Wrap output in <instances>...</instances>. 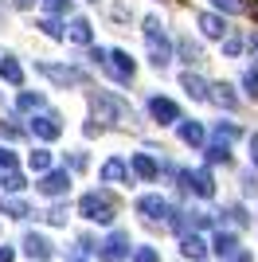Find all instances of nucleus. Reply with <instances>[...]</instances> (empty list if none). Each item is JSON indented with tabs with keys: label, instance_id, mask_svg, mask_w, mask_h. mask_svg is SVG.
Here are the masks:
<instances>
[{
	"label": "nucleus",
	"instance_id": "nucleus-1",
	"mask_svg": "<svg viewBox=\"0 0 258 262\" xmlns=\"http://www.w3.org/2000/svg\"><path fill=\"white\" fill-rule=\"evenodd\" d=\"M78 215L90 219V223L110 227V223L118 219V204H114V196H110L106 188H94V192H82V196H78Z\"/></svg>",
	"mask_w": 258,
	"mask_h": 262
},
{
	"label": "nucleus",
	"instance_id": "nucleus-2",
	"mask_svg": "<svg viewBox=\"0 0 258 262\" xmlns=\"http://www.w3.org/2000/svg\"><path fill=\"white\" fill-rule=\"evenodd\" d=\"M145 43H149V63L153 67H168L172 63V43L164 35L161 20L157 16H145Z\"/></svg>",
	"mask_w": 258,
	"mask_h": 262
},
{
	"label": "nucleus",
	"instance_id": "nucleus-3",
	"mask_svg": "<svg viewBox=\"0 0 258 262\" xmlns=\"http://www.w3.org/2000/svg\"><path fill=\"white\" fill-rule=\"evenodd\" d=\"M90 102H94L98 110V121H133V110H129V102H121L118 94H110V90H98V94H90Z\"/></svg>",
	"mask_w": 258,
	"mask_h": 262
},
{
	"label": "nucleus",
	"instance_id": "nucleus-4",
	"mask_svg": "<svg viewBox=\"0 0 258 262\" xmlns=\"http://www.w3.org/2000/svg\"><path fill=\"white\" fill-rule=\"evenodd\" d=\"M102 262H125V258H133V239H129V231H121V227H114L106 235V243H102Z\"/></svg>",
	"mask_w": 258,
	"mask_h": 262
},
{
	"label": "nucleus",
	"instance_id": "nucleus-5",
	"mask_svg": "<svg viewBox=\"0 0 258 262\" xmlns=\"http://www.w3.org/2000/svg\"><path fill=\"white\" fill-rule=\"evenodd\" d=\"M39 75L51 78L55 86H86L90 82V75L82 67H59V63H39Z\"/></svg>",
	"mask_w": 258,
	"mask_h": 262
},
{
	"label": "nucleus",
	"instance_id": "nucleus-6",
	"mask_svg": "<svg viewBox=\"0 0 258 262\" xmlns=\"http://www.w3.org/2000/svg\"><path fill=\"white\" fill-rule=\"evenodd\" d=\"M180 184H184V192H192V196H200V200H211L215 196V176H211V168H184V172H180Z\"/></svg>",
	"mask_w": 258,
	"mask_h": 262
},
{
	"label": "nucleus",
	"instance_id": "nucleus-7",
	"mask_svg": "<svg viewBox=\"0 0 258 262\" xmlns=\"http://www.w3.org/2000/svg\"><path fill=\"white\" fill-rule=\"evenodd\" d=\"M28 133L39 137V141H59V137H63V118H59L55 110H43V114H35V118L28 121Z\"/></svg>",
	"mask_w": 258,
	"mask_h": 262
},
{
	"label": "nucleus",
	"instance_id": "nucleus-8",
	"mask_svg": "<svg viewBox=\"0 0 258 262\" xmlns=\"http://www.w3.org/2000/svg\"><path fill=\"white\" fill-rule=\"evenodd\" d=\"M137 215H145L149 223H168V219L176 215V208H172L161 192H149V196L137 200Z\"/></svg>",
	"mask_w": 258,
	"mask_h": 262
},
{
	"label": "nucleus",
	"instance_id": "nucleus-9",
	"mask_svg": "<svg viewBox=\"0 0 258 262\" xmlns=\"http://www.w3.org/2000/svg\"><path fill=\"white\" fill-rule=\"evenodd\" d=\"M35 188H39L47 200H55V204H59V200L71 192V172H67V168H51L47 176H39V184H35Z\"/></svg>",
	"mask_w": 258,
	"mask_h": 262
},
{
	"label": "nucleus",
	"instance_id": "nucleus-10",
	"mask_svg": "<svg viewBox=\"0 0 258 262\" xmlns=\"http://www.w3.org/2000/svg\"><path fill=\"white\" fill-rule=\"evenodd\" d=\"M102 71H106V75L114 78V82H129V78H133V71H137V63H133V59H129V55L121 51V47H114Z\"/></svg>",
	"mask_w": 258,
	"mask_h": 262
},
{
	"label": "nucleus",
	"instance_id": "nucleus-11",
	"mask_svg": "<svg viewBox=\"0 0 258 262\" xmlns=\"http://www.w3.org/2000/svg\"><path fill=\"white\" fill-rule=\"evenodd\" d=\"M149 114H153V121H161V125H180V106L172 98H164V94H153L149 98Z\"/></svg>",
	"mask_w": 258,
	"mask_h": 262
},
{
	"label": "nucleus",
	"instance_id": "nucleus-12",
	"mask_svg": "<svg viewBox=\"0 0 258 262\" xmlns=\"http://www.w3.org/2000/svg\"><path fill=\"white\" fill-rule=\"evenodd\" d=\"M239 251H243V247H239V235H235V231L219 227V231H215V235H211V254H215V258L231 262V258H235Z\"/></svg>",
	"mask_w": 258,
	"mask_h": 262
},
{
	"label": "nucleus",
	"instance_id": "nucleus-13",
	"mask_svg": "<svg viewBox=\"0 0 258 262\" xmlns=\"http://www.w3.org/2000/svg\"><path fill=\"white\" fill-rule=\"evenodd\" d=\"M24 254L32 262H47L55 254V243L47 239V235H39V231H28V235H24Z\"/></svg>",
	"mask_w": 258,
	"mask_h": 262
},
{
	"label": "nucleus",
	"instance_id": "nucleus-14",
	"mask_svg": "<svg viewBox=\"0 0 258 262\" xmlns=\"http://www.w3.org/2000/svg\"><path fill=\"white\" fill-rule=\"evenodd\" d=\"M196 24H200V32H204L207 39H219V43L231 35V28H227V16H219V12H200V16H196Z\"/></svg>",
	"mask_w": 258,
	"mask_h": 262
},
{
	"label": "nucleus",
	"instance_id": "nucleus-15",
	"mask_svg": "<svg viewBox=\"0 0 258 262\" xmlns=\"http://www.w3.org/2000/svg\"><path fill=\"white\" fill-rule=\"evenodd\" d=\"M129 180H133V168L125 157H110L102 164V184H129Z\"/></svg>",
	"mask_w": 258,
	"mask_h": 262
},
{
	"label": "nucleus",
	"instance_id": "nucleus-16",
	"mask_svg": "<svg viewBox=\"0 0 258 262\" xmlns=\"http://www.w3.org/2000/svg\"><path fill=\"white\" fill-rule=\"evenodd\" d=\"M180 254L184 258H192V262H204L207 254H211V243L204 239V235H196V231H188L180 239Z\"/></svg>",
	"mask_w": 258,
	"mask_h": 262
},
{
	"label": "nucleus",
	"instance_id": "nucleus-17",
	"mask_svg": "<svg viewBox=\"0 0 258 262\" xmlns=\"http://www.w3.org/2000/svg\"><path fill=\"white\" fill-rule=\"evenodd\" d=\"M67 39H71V43H78V47H90V43H94V24L86 20V16H75V20H71V28H67Z\"/></svg>",
	"mask_w": 258,
	"mask_h": 262
},
{
	"label": "nucleus",
	"instance_id": "nucleus-18",
	"mask_svg": "<svg viewBox=\"0 0 258 262\" xmlns=\"http://www.w3.org/2000/svg\"><path fill=\"white\" fill-rule=\"evenodd\" d=\"M180 86L188 90L196 102H207V98H211V82H207V78H200L196 71H184V75H180Z\"/></svg>",
	"mask_w": 258,
	"mask_h": 262
},
{
	"label": "nucleus",
	"instance_id": "nucleus-19",
	"mask_svg": "<svg viewBox=\"0 0 258 262\" xmlns=\"http://www.w3.org/2000/svg\"><path fill=\"white\" fill-rule=\"evenodd\" d=\"M129 168H133L141 180H157V176H161V164H157V157H149V153H133L129 157Z\"/></svg>",
	"mask_w": 258,
	"mask_h": 262
},
{
	"label": "nucleus",
	"instance_id": "nucleus-20",
	"mask_svg": "<svg viewBox=\"0 0 258 262\" xmlns=\"http://www.w3.org/2000/svg\"><path fill=\"white\" fill-rule=\"evenodd\" d=\"M176 129H180V141H184V145H192V149H204V141H207V129L200 125V121H180Z\"/></svg>",
	"mask_w": 258,
	"mask_h": 262
},
{
	"label": "nucleus",
	"instance_id": "nucleus-21",
	"mask_svg": "<svg viewBox=\"0 0 258 262\" xmlns=\"http://www.w3.org/2000/svg\"><path fill=\"white\" fill-rule=\"evenodd\" d=\"M211 102L223 110H239V98H235V86L231 82H211Z\"/></svg>",
	"mask_w": 258,
	"mask_h": 262
},
{
	"label": "nucleus",
	"instance_id": "nucleus-22",
	"mask_svg": "<svg viewBox=\"0 0 258 262\" xmlns=\"http://www.w3.org/2000/svg\"><path fill=\"white\" fill-rule=\"evenodd\" d=\"M0 78L8 86H24V67L12 59V55H0Z\"/></svg>",
	"mask_w": 258,
	"mask_h": 262
},
{
	"label": "nucleus",
	"instance_id": "nucleus-23",
	"mask_svg": "<svg viewBox=\"0 0 258 262\" xmlns=\"http://www.w3.org/2000/svg\"><path fill=\"white\" fill-rule=\"evenodd\" d=\"M176 51H180V59L188 67H192V63H204V47L196 43L192 35H180V39H176Z\"/></svg>",
	"mask_w": 258,
	"mask_h": 262
},
{
	"label": "nucleus",
	"instance_id": "nucleus-24",
	"mask_svg": "<svg viewBox=\"0 0 258 262\" xmlns=\"http://www.w3.org/2000/svg\"><path fill=\"white\" fill-rule=\"evenodd\" d=\"M239 133H243V129H239L235 121H215V125H211V137H215L219 145H231V141H239Z\"/></svg>",
	"mask_w": 258,
	"mask_h": 262
},
{
	"label": "nucleus",
	"instance_id": "nucleus-25",
	"mask_svg": "<svg viewBox=\"0 0 258 262\" xmlns=\"http://www.w3.org/2000/svg\"><path fill=\"white\" fill-rule=\"evenodd\" d=\"M28 168L39 172V176H47L51 172V153H47V149H32V153H28Z\"/></svg>",
	"mask_w": 258,
	"mask_h": 262
},
{
	"label": "nucleus",
	"instance_id": "nucleus-26",
	"mask_svg": "<svg viewBox=\"0 0 258 262\" xmlns=\"http://www.w3.org/2000/svg\"><path fill=\"white\" fill-rule=\"evenodd\" d=\"M211 8L219 16H243V12H250V4L247 0H211Z\"/></svg>",
	"mask_w": 258,
	"mask_h": 262
},
{
	"label": "nucleus",
	"instance_id": "nucleus-27",
	"mask_svg": "<svg viewBox=\"0 0 258 262\" xmlns=\"http://www.w3.org/2000/svg\"><path fill=\"white\" fill-rule=\"evenodd\" d=\"M0 211H4V215H12V219H28V215H32V208H28V204H24V200H4V196H0Z\"/></svg>",
	"mask_w": 258,
	"mask_h": 262
},
{
	"label": "nucleus",
	"instance_id": "nucleus-28",
	"mask_svg": "<svg viewBox=\"0 0 258 262\" xmlns=\"http://www.w3.org/2000/svg\"><path fill=\"white\" fill-rule=\"evenodd\" d=\"M204 153H207V161H211V164H231V145H219V141H211V145L204 149Z\"/></svg>",
	"mask_w": 258,
	"mask_h": 262
},
{
	"label": "nucleus",
	"instance_id": "nucleus-29",
	"mask_svg": "<svg viewBox=\"0 0 258 262\" xmlns=\"http://www.w3.org/2000/svg\"><path fill=\"white\" fill-rule=\"evenodd\" d=\"M16 106H20V110H35V114H39V110L47 106V102H43V94H32V90H20V94H16Z\"/></svg>",
	"mask_w": 258,
	"mask_h": 262
},
{
	"label": "nucleus",
	"instance_id": "nucleus-30",
	"mask_svg": "<svg viewBox=\"0 0 258 262\" xmlns=\"http://www.w3.org/2000/svg\"><path fill=\"white\" fill-rule=\"evenodd\" d=\"M39 32H43V35H51V39H67L63 24L55 20V16H43V20H39Z\"/></svg>",
	"mask_w": 258,
	"mask_h": 262
},
{
	"label": "nucleus",
	"instance_id": "nucleus-31",
	"mask_svg": "<svg viewBox=\"0 0 258 262\" xmlns=\"http://www.w3.org/2000/svg\"><path fill=\"white\" fill-rule=\"evenodd\" d=\"M243 90H247V98L258 102V67H247V71H243Z\"/></svg>",
	"mask_w": 258,
	"mask_h": 262
},
{
	"label": "nucleus",
	"instance_id": "nucleus-32",
	"mask_svg": "<svg viewBox=\"0 0 258 262\" xmlns=\"http://www.w3.org/2000/svg\"><path fill=\"white\" fill-rule=\"evenodd\" d=\"M67 204H51V208H47V223H51V227H67Z\"/></svg>",
	"mask_w": 258,
	"mask_h": 262
},
{
	"label": "nucleus",
	"instance_id": "nucleus-33",
	"mask_svg": "<svg viewBox=\"0 0 258 262\" xmlns=\"http://www.w3.org/2000/svg\"><path fill=\"white\" fill-rule=\"evenodd\" d=\"M129 262H161V251L157 247H133V258Z\"/></svg>",
	"mask_w": 258,
	"mask_h": 262
},
{
	"label": "nucleus",
	"instance_id": "nucleus-34",
	"mask_svg": "<svg viewBox=\"0 0 258 262\" xmlns=\"http://www.w3.org/2000/svg\"><path fill=\"white\" fill-rule=\"evenodd\" d=\"M43 12L59 20V16H67V12H71V0H43Z\"/></svg>",
	"mask_w": 258,
	"mask_h": 262
},
{
	"label": "nucleus",
	"instance_id": "nucleus-35",
	"mask_svg": "<svg viewBox=\"0 0 258 262\" xmlns=\"http://www.w3.org/2000/svg\"><path fill=\"white\" fill-rule=\"evenodd\" d=\"M16 164H20L16 153H12L8 145H0V172H16Z\"/></svg>",
	"mask_w": 258,
	"mask_h": 262
},
{
	"label": "nucleus",
	"instance_id": "nucleus-36",
	"mask_svg": "<svg viewBox=\"0 0 258 262\" xmlns=\"http://www.w3.org/2000/svg\"><path fill=\"white\" fill-rule=\"evenodd\" d=\"M4 188H8V192H24V188H28L24 172H4Z\"/></svg>",
	"mask_w": 258,
	"mask_h": 262
},
{
	"label": "nucleus",
	"instance_id": "nucleus-37",
	"mask_svg": "<svg viewBox=\"0 0 258 262\" xmlns=\"http://www.w3.org/2000/svg\"><path fill=\"white\" fill-rule=\"evenodd\" d=\"M0 133H4V137H8V141H20V137H24V129H20V125H16V118H8V121H0Z\"/></svg>",
	"mask_w": 258,
	"mask_h": 262
},
{
	"label": "nucleus",
	"instance_id": "nucleus-38",
	"mask_svg": "<svg viewBox=\"0 0 258 262\" xmlns=\"http://www.w3.org/2000/svg\"><path fill=\"white\" fill-rule=\"evenodd\" d=\"M239 51H243V39H239V35H227V39H223V55H227V59H235Z\"/></svg>",
	"mask_w": 258,
	"mask_h": 262
},
{
	"label": "nucleus",
	"instance_id": "nucleus-39",
	"mask_svg": "<svg viewBox=\"0 0 258 262\" xmlns=\"http://www.w3.org/2000/svg\"><path fill=\"white\" fill-rule=\"evenodd\" d=\"M243 192H247V196H258V176H254V172L243 176Z\"/></svg>",
	"mask_w": 258,
	"mask_h": 262
},
{
	"label": "nucleus",
	"instance_id": "nucleus-40",
	"mask_svg": "<svg viewBox=\"0 0 258 262\" xmlns=\"http://www.w3.org/2000/svg\"><path fill=\"white\" fill-rule=\"evenodd\" d=\"M247 145H250V168L258 172V133H250V137H247Z\"/></svg>",
	"mask_w": 258,
	"mask_h": 262
},
{
	"label": "nucleus",
	"instance_id": "nucleus-41",
	"mask_svg": "<svg viewBox=\"0 0 258 262\" xmlns=\"http://www.w3.org/2000/svg\"><path fill=\"white\" fill-rule=\"evenodd\" d=\"M106 59H110V51H106V47H90V63H102V67H106Z\"/></svg>",
	"mask_w": 258,
	"mask_h": 262
},
{
	"label": "nucleus",
	"instance_id": "nucleus-42",
	"mask_svg": "<svg viewBox=\"0 0 258 262\" xmlns=\"http://www.w3.org/2000/svg\"><path fill=\"white\" fill-rule=\"evenodd\" d=\"M0 262H16V247L12 243H0Z\"/></svg>",
	"mask_w": 258,
	"mask_h": 262
},
{
	"label": "nucleus",
	"instance_id": "nucleus-43",
	"mask_svg": "<svg viewBox=\"0 0 258 262\" xmlns=\"http://www.w3.org/2000/svg\"><path fill=\"white\" fill-rule=\"evenodd\" d=\"M231 215H235V223H250V215H247V208H243V204H235V208H231Z\"/></svg>",
	"mask_w": 258,
	"mask_h": 262
},
{
	"label": "nucleus",
	"instance_id": "nucleus-44",
	"mask_svg": "<svg viewBox=\"0 0 258 262\" xmlns=\"http://www.w3.org/2000/svg\"><path fill=\"white\" fill-rule=\"evenodd\" d=\"M67 164H71V168H86V157L82 153H71V161H67ZM67 164H63V168H67Z\"/></svg>",
	"mask_w": 258,
	"mask_h": 262
},
{
	"label": "nucleus",
	"instance_id": "nucleus-45",
	"mask_svg": "<svg viewBox=\"0 0 258 262\" xmlns=\"http://www.w3.org/2000/svg\"><path fill=\"white\" fill-rule=\"evenodd\" d=\"M231 262H254V254H250V251H239V254H235Z\"/></svg>",
	"mask_w": 258,
	"mask_h": 262
},
{
	"label": "nucleus",
	"instance_id": "nucleus-46",
	"mask_svg": "<svg viewBox=\"0 0 258 262\" xmlns=\"http://www.w3.org/2000/svg\"><path fill=\"white\" fill-rule=\"evenodd\" d=\"M12 4H16V8H20V12H28V8H35V0H12Z\"/></svg>",
	"mask_w": 258,
	"mask_h": 262
},
{
	"label": "nucleus",
	"instance_id": "nucleus-47",
	"mask_svg": "<svg viewBox=\"0 0 258 262\" xmlns=\"http://www.w3.org/2000/svg\"><path fill=\"white\" fill-rule=\"evenodd\" d=\"M247 47H250V55H258V32H254V35L247 39Z\"/></svg>",
	"mask_w": 258,
	"mask_h": 262
},
{
	"label": "nucleus",
	"instance_id": "nucleus-48",
	"mask_svg": "<svg viewBox=\"0 0 258 262\" xmlns=\"http://www.w3.org/2000/svg\"><path fill=\"white\" fill-rule=\"evenodd\" d=\"M250 16H254V24H258V4H254V8H250Z\"/></svg>",
	"mask_w": 258,
	"mask_h": 262
}]
</instances>
